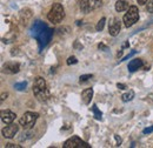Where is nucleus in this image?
Masks as SVG:
<instances>
[{"mask_svg": "<svg viewBox=\"0 0 153 148\" xmlns=\"http://www.w3.org/2000/svg\"><path fill=\"white\" fill-rule=\"evenodd\" d=\"M33 93L40 102H45L50 99V92H48V88H47V85L44 78L41 76L36 78L34 84H33Z\"/></svg>", "mask_w": 153, "mask_h": 148, "instance_id": "nucleus-1", "label": "nucleus"}, {"mask_svg": "<svg viewBox=\"0 0 153 148\" xmlns=\"http://www.w3.org/2000/svg\"><path fill=\"white\" fill-rule=\"evenodd\" d=\"M64 18H65V10H64L62 5L61 4H53L52 8L50 10V12L47 14V19L53 24H59L62 21Z\"/></svg>", "mask_w": 153, "mask_h": 148, "instance_id": "nucleus-2", "label": "nucleus"}, {"mask_svg": "<svg viewBox=\"0 0 153 148\" xmlns=\"http://www.w3.org/2000/svg\"><path fill=\"white\" fill-rule=\"evenodd\" d=\"M38 118H39L38 113H34V112H26V113L20 118V120H19L20 126H21L24 130H31V128L36 125Z\"/></svg>", "mask_w": 153, "mask_h": 148, "instance_id": "nucleus-3", "label": "nucleus"}, {"mask_svg": "<svg viewBox=\"0 0 153 148\" xmlns=\"http://www.w3.org/2000/svg\"><path fill=\"white\" fill-rule=\"evenodd\" d=\"M139 20V11L137 6H130L127 10V13L124 16L123 21L126 27H132L135 22Z\"/></svg>", "mask_w": 153, "mask_h": 148, "instance_id": "nucleus-4", "label": "nucleus"}, {"mask_svg": "<svg viewBox=\"0 0 153 148\" xmlns=\"http://www.w3.org/2000/svg\"><path fill=\"white\" fill-rule=\"evenodd\" d=\"M53 30L52 28H46V30H44L40 34H39L38 37L36 38L37 40H38V44H39V48L40 50H42L50 41H51V39H52V37H53Z\"/></svg>", "mask_w": 153, "mask_h": 148, "instance_id": "nucleus-5", "label": "nucleus"}, {"mask_svg": "<svg viewBox=\"0 0 153 148\" xmlns=\"http://www.w3.org/2000/svg\"><path fill=\"white\" fill-rule=\"evenodd\" d=\"M101 6V0H81L80 8L84 13H90L91 11L97 10Z\"/></svg>", "mask_w": 153, "mask_h": 148, "instance_id": "nucleus-6", "label": "nucleus"}, {"mask_svg": "<svg viewBox=\"0 0 153 148\" xmlns=\"http://www.w3.org/2000/svg\"><path fill=\"white\" fill-rule=\"evenodd\" d=\"M18 130H19V126L12 122V124L7 125L5 128H2L1 133H2V136L4 138H6V139H13L17 135Z\"/></svg>", "mask_w": 153, "mask_h": 148, "instance_id": "nucleus-7", "label": "nucleus"}, {"mask_svg": "<svg viewBox=\"0 0 153 148\" xmlns=\"http://www.w3.org/2000/svg\"><path fill=\"white\" fill-rule=\"evenodd\" d=\"M19 71H20L19 62H6L2 66V73L10 74V75L17 74Z\"/></svg>", "mask_w": 153, "mask_h": 148, "instance_id": "nucleus-8", "label": "nucleus"}, {"mask_svg": "<svg viewBox=\"0 0 153 148\" xmlns=\"http://www.w3.org/2000/svg\"><path fill=\"white\" fill-rule=\"evenodd\" d=\"M47 28V25L46 24H44L42 21H40V20H37V21H34V24H33V26H32V28H31V34H32V37L37 38L44 31V30H46Z\"/></svg>", "mask_w": 153, "mask_h": 148, "instance_id": "nucleus-9", "label": "nucleus"}, {"mask_svg": "<svg viewBox=\"0 0 153 148\" xmlns=\"http://www.w3.org/2000/svg\"><path fill=\"white\" fill-rule=\"evenodd\" d=\"M120 30H121V21H120L119 19L114 18L113 21L110 24L108 33H110L112 37H117V36L120 33Z\"/></svg>", "mask_w": 153, "mask_h": 148, "instance_id": "nucleus-10", "label": "nucleus"}, {"mask_svg": "<svg viewBox=\"0 0 153 148\" xmlns=\"http://www.w3.org/2000/svg\"><path fill=\"white\" fill-rule=\"evenodd\" d=\"M17 118V114L11 111H2L1 112V121L6 125L12 124Z\"/></svg>", "mask_w": 153, "mask_h": 148, "instance_id": "nucleus-11", "label": "nucleus"}, {"mask_svg": "<svg viewBox=\"0 0 153 148\" xmlns=\"http://www.w3.org/2000/svg\"><path fill=\"white\" fill-rule=\"evenodd\" d=\"M81 142V139L79 138V136H72V138H70L68 140H66L65 141V144H64V148H76L79 146V144Z\"/></svg>", "mask_w": 153, "mask_h": 148, "instance_id": "nucleus-12", "label": "nucleus"}, {"mask_svg": "<svg viewBox=\"0 0 153 148\" xmlns=\"http://www.w3.org/2000/svg\"><path fill=\"white\" fill-rule=\"evenodd\" d=\"M92 96H93V90L92 88H86L84 90L82 93H81V99L84 101L85 105H88L92 100Z\"/></svg>", "mask_w": 153, "mask_h": 148, "instance_id": "nucleus-13", "label": "nucleus"}, {"mask_svg": "<svg viewBox=\"0 0 153 148\" xmlns=\"http://www.w3.org/2000/svg\"><path fill=\"white\" fill-rule=\"evenodd\" d=\"M143 67V60L141 59H133L130 64H128V71L130 72H135L138 70H140Z\"/></svg>", "mask_w": 153, "mask_h": 148, "instance_id": "nucleus-14", "label": "nucleus"}, {"mask_svg": "<svg viewBox=\"0 0 153 148\" xmlns=\"http://www.w3.org/2000/svg\"><path fill=\"white\" fill-rule=\"evenodd\" d=\"M128 2L125 0H118L115 2V11L117 12H124L126 10H128Z\"/></svg>", "mask_w": 153, "mask_h": 148, "instance_id": "nucleus-15", "label": "nucleus"}, {"mask_svg": "<svg viewBox=\"0 0 153 148\" xmlns=\"http://www.w3.org/2000/svg\"><path fill=\"white\" fill-rule=\"evenodd\" d=\"M20 17L22 19V21H28L30 19L32 18V11L28 10V8H25V10H21L20 11Z\"/></svg>", "mask_w": 153, "mask_h": 148, "instance_id": "nucleus-16", "label": "nucleus"}, {"mask_svg": "<svg viewBox=\"0 0 153 148\" xmlns=\"http://www.w3.org/2000/svg\"><path fill=\"white\" fill-rule=\"evenodd\" d=\"M133 98H134V92L132 90H130L128 92H126L125 94L121 95V100H123L124 102H128V101L133 100Z\"/></svg>", "mask_w": 153, "mask_h": 148, "instance_id": "nucleus-17", "label": "nucleus"}, {"mask_svg": "<svg viewBox=\"0 0 153 148\" xmlns=\"http://www.w3.org/2000/svg\"><path fill=\"white\" fill-rule=\"evenodd\" d=\"M92 112H93V114H94V118H96L97 120H101L102 113H101V112L98 110L97 105H93V106H92Z\"/></svg>", "mask_w": 153, "mask_h": 148, "instance_id": "nucleus-18", "label": "nucleus"}, {"mask_svg": "<svg viewBox=\"0 0 153 148\" xmlns=\"http://www.w3.org/2000/svg\"><path fill=\"white\" fill-rule=\"evenodd\" d=\"M105 22H106V18H101L99 21H98V24H97V26H96V30L98 31V32H100V31H102V30H104Z\"/></svg>", "mask_w": 153, "mask_h": 148, "instance_id": "nucleus-19", "label": "nucleus"}, {"mask_svg": "<svg viewBox=\"0 0 153 148\" xmlns=\"http://www.w3.org/2000/svg\"><path fill=\"white\" fill-rule=\"evenodd\" d=\"M26 87H27V82H17L16 85H14V88L17 90V91H25L26 90Z\"/></svg>", "mask_w": 153, "mask_h": 148, "instance_id": "nucleus-20", "label": "nucleus"}, {"mask_svg": "<svg viewBox=\"0 0 153 148\" xmlns=\"http://www.w3.org/2000/svg\"><path fill=\"white\" fill-rule=\"evenodd\" d=\"M92 78H93L92 74H84V75H80V78H79V82H80V84H84V82L88 81V80L92 79Z\"/></svg>", "mask_w": 153, "mask_h": 148, "instance_id": "nucleus-21", "label": "nucleus"}, {"mask_svg": "<svg viewBox=\"0 0 153 148\" xmlns=\"http://www.w3.org/2000/svg\"><path fill=\"white\" fill-rule=\"evenodd\" d=\"M146 11L149 13H153V0H150L147 4H146Z\"/></svg>", "mask_w": 153, "mask_h": 148, "instance_id": "nucleus-22", "label": "nucleus"}, {"mask_svg": "<svg viewBox=\"0 0 153 148\" xmlns=\"http://www.w3.org/2000/svg\"><path fill=\"white\" fill-rule=\"evenodd\" d=\"M66 62H67V65H76V62H78V60H76V56H72L67 59V61H66Z\"/></svg>", "mask_w": 153, "mask_h": 148, "instance_id": "nucleus-23", "label": "nucleus"}, {"mask_svg": "<svg viewBox=\"0 0 153 148\" xmlns=\"http://www.w3.org/2000/svg\"><path fill=\"white\" fill-rule=\"evenodd\" d=\"M135 53H137V51H132V52H131L130 54H127L126 56H124V58H123V59L120 60V62H121V61H125V60H127V59H130V58H131V56H133L134 54H135Z\"/></svg>", "mask_w": 153, "mask_h": 148, "instance_id": "nucleus-24", "label": "nucleus"}, {"mask_svg": "<svg viewBox=\"0 0 153 148\" xmlns=\"http://www.w3.org/2000/svg\"><path fill=\"white\" fill-rule=\"evenodd\" d=\"M98 48H99L100 51H105V52L108 51V47H107L106 45H104V44H99V45H98Z\"/></svg>", "mask_w": 153, "mask_h": 148, "instance_id": "nucleus-25", "label": "nucleus"}, {"mask_svg": "<svg viewBox=\"0 0 153 148\" xmlns=\"http://www.w3.org/2000/svg\"><path fill=\"white\" fill-rule=\"evenodd\" d=\"M76 148H91V146L90 145H87L86 142H84V141H81L80 144H79V146Z\"/></svg>", "mask_w": 153, "mask_h": 148, "instance_id": "nucleus-26", "label": "nucleus"}, {"mask_svg": "<svg viewBox=\"0 0 153 148\" xmlns=\"http://www.w3.org/2000/svg\"><path fill=\"white\" fill-rule=\"evenodd\" d=\"M143 133H144V134H150V133H153V126L145 128V130H143Z\"/></svg>", "mask_w": 153, "mask_h": 148, "instance_id": "nucleus-27", "label": "nucleus"}, {"mask_svg": "<svg viewBox=\"0 0 153 148\" xmlns=\"http://www.w3.org/2000/svg\"><path fill=\"white\" fill-rule=\"evenodd\" d=\"M6 147L7 148H21V146H20V145H14V144H7Z\"/></svg>", "mask_w": 153, "mask_h": 148, "instance_id": "nucleus-28", "label": "nucleus"}, {"mask_svg": "<svg viewBox=\"0 0 153 148\" xmlns=\"http://www.w3.org/2000/svg\"><path fill=\"white\" fill-rule=\"evenodd\" d=\"M73 46H74V48H76V50H82V45H79L78 40L74 41V45H73Z\"/></svg>", "mask_w": 153, "mask_h": 148, "instance_id": "nucleus-29", "label": "nucleus"}, {"mask_svg": "<svg viewBox=\"0 0 153 148\" xmlns=\"http://www.w3.org/2000/svg\"><path fill=\"white\" fill-rule=\"evenodd\" d=\"M115 140H117V146H120V144H121V138L120 136H118V135H114Z\"/></svg>", "mask_w": 153, "mask_h": 148, "instance_id": "nucleus-30", "label": "nucleus"}, {"mask_svg": "<svg viewBox=\"0 0 153 148\" xmlns=\"http://www.w3.org/2000/svg\"><path fill=\"white\" fill-rule=\"evenodd\" d=\"M117 87L119 90H125L126 88V85H124V84H117Z\"/></svg>", "mask_w": 153, "mask_h": 148, "instance_id": "nucleus-31", "label": "nucleus"}, {"mask_svg": "<svg viewBox=\"0 0 153 148\" xmlns=\"http://www.w3.org/2000/svg\"><path fill=\"white\" fill-rule=\"evenodd\" d=\"M137 1H138V4H139V5H146L150 0H137Z\"/></svg>", "mask_w": 153, "mask_h": 148, "instance_id": "nucleus-32", "label": "nucleus"}, {"mask_svg": "<svg viewBox=\"0 0 153 148\" xmlns=\"http://www.w3.org/2000/svg\"><path fill=\"white\" fill-rule=\"evenodd\" d=\"M7 96H8V94H7V93H2V94H1V99H0V100H1V102H2Z\"/></svg>", "mask_w": 153, "mask_h": 148, "instance_id": "nucleus-33", "label": "nucleus"}, {"mask_svg": "<svg viewBox=\"0 0 153 148\" xmlns=\"http://www.w3.org/2000/svg\"><path fill=\"white\" fill-rule=\"evenodd\" d=\"M128 46V42H125L124 45H123V48H125V47H127Z\"/></svg>", "mask_w": 153, "mask_h": 148, "instance_id": "nucleus-34", "label": "nucleus"}, {"mask_svg": "<svg viewBox=\"0 0 153 148\" xmlns=\"http://www.w3.org/2000/svg\"><path fill=\"white\" fill-rule=\"evenodd\" d=\"M123 56V51H120V52L118 53V58H119V56Z\"/></svg>", "mask_w": 153, "mask_h": 148, "instance_id": "nucleus-35", "label": "nucleus"}]
</instances>
